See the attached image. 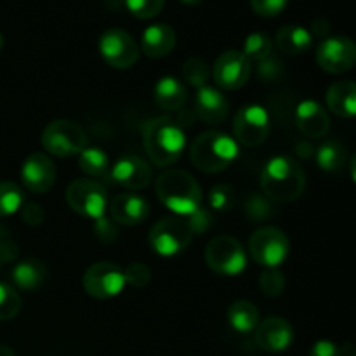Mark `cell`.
<instances>
[{
  "label": "cell",
  "mask_w": 356,
  "mask_h": 356,
  "mask_svg": "<svg viewBox=\"0 0 356 356\" xmlns=\"http://www.w3.org/2000/svg\"><path fill=\"white\" fill-rule=\"evenodd\" d=\"M296 124H298V129L306 138L320 139L329 132L330 118L322 104L313 99H306L298 104Z\"/></svg>",
  "instance_id": "19"
},
{
  "label": "cell",
  "mask_w": 356,
  "mask_h": 356,
  "mask_svg": "<svg viewBox=\"0 0 356 356\" xmlns=\"http://www.w3.org/2000/svg\"><path fill=\"white\" fill-rule=\"evenodd\" d=\"M143 145L156 167L176 163L186 148L184 131L169 117L152 118L143 127Z\"/></svg>",
  "instance_id": "2"
},
{
  "label": "cell",
  "mask_w": 356,
  "mask_h": 356,
  "mask_svg": "<svg viewBox=\"0 0 356 356\" xmlns=\"http://www.w3.org/2000/svg\"><path fill=\"white\" fill-rule=\"evenodd\" d=\"M0 356H16V355H14V351L10 350V348L0 344Z\"/></svg>",
  "instance_id": "45"
},
{
  "label": "cell",
  "mask_w": 356,
  "mask_h": 356,
  "mask_svg": "<svg viewBox=\"0 0 356 356\" xmlns=\"http://www.w3.org/2000/svg\"><path fill=\"white\" fill-rule=\"evenodd\" d=\"M316 63L334 75L350 72L356 65V44L348 37H327L316 49Z\"/></svg>",
  "instance_id": "14"
},
{
  "label": "cell",
  "mask_w": 356,
  "mask_h": 356,
  "mask_svg": "<svg viewBox=\"0 0 356 356\" xmlns=\"http://www.w3.org/2000/svg\"><path fill=\"white\" fill-rule=\"evenodd\" d=\"M316 163L325 172H339L348 162L346 146L337 139H329L322 143L315 153Z\"/></svg>",
  "instance_id": "27"
},
{
  "label": "cell",
  "mask_w": 356,
  "mask_h": 356,
  "mask_svg": "<svg viewBox=\"0 0 356 356\" xmlns=\"http://www.w3.org/2000/svg\"><path fill=\"white\" fill-rule=\"evenodd\" d=\"M259 289L268 298H277L284 292L285 278L278 271V268H266L259 277Z\"/></svg>",
  "instance_id": "33"
},
{
  "label": "cell",
  "mask_w": 356,
  "mask_h": 356,
  "mask_svg": "<svg viewBox=\"0 0 356 356\" xmlns=\"http://www.w3.org/2000/svg\"><path fill=\"white\" fill-rule=\"evenodd\" d=\"M238 156V143L225 132L207 131L195 138L190 159L198 170L207 174L222 172Z\"/></svg>",
  "instance_id": "4"
},
{
  "label": "cell",
  "mask_w": 356,
  "mask_h": 356,
  "mask_svg": "<svg viewBox=\"0 0 356 356\" xmlns=\"http://www.w3.org/2000/svg\"><path fill=\"white\" fill-rule=\"evenodd\" d=\"M110 212L122 226H136L149 216V204L145 197L136 193H122L111 200Z\"/></svg>",
  "instance_id": "20"
},
{
  "label": "cell",
  "mask_w": 356,
  "mask_h": 356,
  "mask_svg": "<svg viewBox=\"0 0 356 356\" xmlns=\"http://www.w3.org/2000/svg\"><path fill=\"white\" fill-rule=\"evenodd\" d=\"M254 13L263 17H275L287 7V0H250Z\"/></svg>",
  "instance_id": "37"
},
{
  "label": "cell",
  "mask_w": 356,
  "mask_h": 356,
  "mask_svg": "<svg viewBox=\"0 0 356 356\" xmlns=\"http://www.w3.org/2000/svg\"><path fill=\"white\" fill-rule=\"evenodd\" d=\"M21 309V298L10 285L0 284V322L13 320Z\"/></svg>",
  "instance_id": "32"
},
{
  "label": "cell",
  "mask_w": 356,
  "mask_h": 356,
  "mask_svg": "<svg viewBox=\"0 0 356 356\" xmlns=\"http://www.w3.org/2000/svg\"><path fill=\"white\" fill-rule=\"evenodd\" d=\"M66 202L76 214L99 221L108 209L106 190L92 179H75L66 188Z\"/></svg>",
  "instance_id": "9"
},
{
  "label": "cell",
  "mask_w": 356,
  "mask_h": 356,
  "mask_svg": "<svg viewBox=\"0 0 356 356\" xmlns=\"http://www.w3.org/2000/svg\"><path fill=\"white\" fill-rule=\"evenodd\" d=\"M306 186V174L298 160L278 155L268 160L261 172V188L277 202H292L301 197Z\"/></svg>",
  "instance_id": "3"
},
{
  "label": "cell",
  "mask_w": 356,
  "mask_h": 356,
  "mask_svg": "<svg viewBox=\"0 0 356 356\" xmlns=\"http://www.w3.org/2000/svg\"><path fill=\"white\" fill-rule=\"evenodd\" d=\"M3 47V38H2V35H0V49Z\"/></svg>",
  "instance_id": "47"
},
{
  "label": "cell",
  "mask_w": 356,
  "mask_h": 356,
  "mask_svg": "<svg viewBox=\"0 0 356 356\" xmlns=\"http://www.w3.org/2000/svg\"><path fill=\"white\" fill-rule=\"evenodd\" d=\"M155 190L159 200L179 218H190L204 202L200 184L186 170H165L156 179Z\"/></svg>",
  "instance_id": "1"
},
{
  "label": "cell",
  "mask_w": 356,
  "mask_h": 356,
  "mask_svg": "<svg viewBox=\"0 0 356 356\" xmlns=\"http://www.w3.org/2000/svg\"><path fill=\"white\" fill-rule=\"evenodd\" d=\"M228 323L238 334H250L259 325V312L250 301H235L228 308Z\"/></svg>",
  "instance_id": "26"
},
{
  "label": "cell",
  "mask_w": 356,
  "mask_h": 356,
  "mask_svg": "<svg viewBox=\"0 0 356 356\" xmlns=\"http://www.w3.org/2000/svg\"><path fill=\"white\" fill-rule=\"evenodd\" d=\"M353 356H356V353H355V355H353Z\"/></svg>",
  "instance_id": "48"
},
{
  "label": "cell",
  "mask_w": 356,
  "mask_h": 356,
  "mask_svg": "<svg viewBox=\"0 0 356 356\" xmlns=\"http://www.w3.org/2000/svg\"><path fill=\"white\" fill-rule=\"evenodd\" d=\"M233 134L235 141L247 148H256L266 141L270 134V115L261 104H247L242 106L233 120Z\"/></svg>",
  "instance_id": "11"
},
{
  "label": "cell",
  "mask_w": 356,
  "mask_h": 356,
  "mask_svg": "<svg viewBox=\"0 0 356 356\" xmlns=\"http://www.w3.org/2000/svg\"><path fill=\"white\" fill-rule=\"evenodd\" d=\"M254 332H256V344L268 353H282L294 341V329L287 320L280 316H270L259 322Z\"/></svg>",
  "instance_id": "17"
},
{
  "label": "cell",
  "mask_w": 356,
  "mask_h": 356,
  "mask_svg": "<svg viewBox=\"0 0 356 356\" xmlns=\"http://www.w3.org/2000/svg\"><path fill=\"white\" fill-rule=\"evenodd\" d=\"M21 181L31 193H47L56 183V165L45 153H31L21 165Z\"/></svg>",
  "instance_id": "15"
},
{
  "label": "cell",
  "mask_w": 356,
  "mask_h": 356,
  "mask_svg": "<svg viewBox=\"0 0 356 356\" xmlns=\"http://www.w3.org/2000/svg\"><path fill=\"white\" fill-rule=\"evenodd\" d=\"M17 245L10 240H3L0 242V263H9V261H14L17 257Z\"/></svg>",
  "instance_id": "41"
},
{
  "label": "cell",
  "mask_w": 356,
  "mask_h": 356,
  "mask_svg": "<svg viewBox=\"0 0 356 356\" xmlns=\"http://www.w3.org/2000/svg\"><path fill=\"white\" fill-rule=\"evenodd\" d=\"M42 146L54 156H73L87 148V134L76 122L54 120L42 132Z\"/></svg>",
  "instance_id": "7"
},
{
  "label": "cell",
  "mask_w": 356,
  "mask_h": 356,
  "mask_svg": "<svg viewBox=\"0 0 356 356\" xmlns=\"http://www.w3.org/2000/svg\"><path fill=\"white\" fill-rule=\"evenodd\" d=\"M275 42L284 54L299 56L312 47L313 35L299 24H285L277 31Z\"/></svg>",
  "instance_id": "24"
},
{
  "label": "cell",
  "mask_w": 356,
  "mask_h": 356,
  "mask_svg": "<svg viewBox=\"0 0 356 356\" xmlns=\"http://www.w3.org/2000/svg\"><path fill=\"white\" fill-rule=\"evenodd\" d=\"M327 106L341 118L356 117V83L351 80L332 83L327 90Z\"/></svg>",
  "instance_id": "22"
},
{
  "label": "cell",
  "mask_w": 356,
  "mask_h": 356,
  "mask_svg": "<svg viewBox=\"0 0 356 356\" xmlns=\"http://www.w3.org/2000/svg\"><path fill=\"white\" fill-rule=\"evenodd\" d=\"M183 76L190 86L200 87L209 86V76H211V68L202 58H190L183 65Z\"/></svg>",
  "instance_id": "31"
},
{
  "label": "cell",
  "mask_w": 356,
  "mask_h": 356,
  "mask_svg": "<svg viewBox=\"0 0 356 356\" xmlns=\"http://www.w3.org/2000/svg\"><path fill=\"white\" fill-rule=\"evenodd\" d=\"M195 118H198L197 113H195V110L190 111V110H184V108H183V110L177 111L176 124L179 125L181 129H183V127H190V125H193Z\"/></svg>",
  "instance_id": "43"
},
{
  "label": "cell",
  "mask_w": 356,
  "mask_h": 356,
  "mask_svg": "<svg viewBox=\"0 0 356 356\" xmlns=\"http://www.w3.org/2000/svg\"><path fill=\"white\" fill-rule=\"evenodd\" d=\"M252 65L240 51H226L212 66V79L222 90H238L249 82Z\"/></svg>",
  "instance_id": "13"
},
{
  "label": "cell",
  "mask_w": 356,
  "mask_h": 356,
  "mask_svg": "<svg viewBox=\"0 0 356 356\" xmlns=\"http://www.w3.org/2000/svg\"><path fill=\"white\" fill-rule=\"evenodd\" d=\"M193 240V232L186 219L179 216L162 218L149 229L148 243L159 256L174 257L183 254Z\"/></svg>",
  "instance_id": "5"
},
{
  "label": "cell",
  "mask_w": 356,
  "mask_h": 356,
  "mask_svg": "<svg viewBox=\"0 0 356 356\" xmlns=\"http://www.w3.org/2000/svg\"><path fill=\"white\" fill-rule=\"evenodd\" d=\"M24 205V193L17 184L3 181L0 183V218L16 214Z\"/></svg>",
  "instance_id": "30"
},
{
  "label": "cell",
  "mask_w": 356,
  "mask_h": 356,
  "mask_svg": "<svg viewBox=\"0 0 356 356\" xmlns=\"http://www.w3.org/2000/svg\"><path fill=\"white\" fill-rule=\"evenodd\" d=\"M99 54L111 68L129 70L139 61V45L125 30L110 28L99 38Z\"/></svg>",
  "instance_id": "12"
},
{
  "label": "cell",
  "mask_w": 356,
  "mask_h": 356,
  "mask_svg": "<svg viewBox=\"0 0 356 356\" xmlns=\"http://www.w3.org/2000/svg\"><path fill=\"white\" fill-rule=\"evenodd\" d=\"M205 263L214 273L236 277L247 268V256L242 243L235 236L219 235L209 242L205 249Z\"/></svg>",
  "instance_id": "6"
},
{
  "label": "cell",
  "mask_w": 356,
  "mask_h": 356,
  "mask_svg": "<svg viewBox=\"0 0 356 356\" xmlns=\"http://www.w3.org/2000/svg\"><path fill=\"white\" fill-rule=\"evenodd\" d=\"M186 221H188V225H190L193 235H198V233H204L211 228L212 218H211V214H209V211H204V209L200 207L197 212H195V214H191Z\"/></svg>",
  "instance_id": "38"
},
{
  "label": "cell",
  "mask_w": 356,
  "mask_h": 356,
  "mask_svg": "<svg viewBox=\"0 0 356 356\" xmlns=\"http://www.w3.org/2000/svg\"><path fill=\"white\" fill-rule=\"evenodd\" d=\"M183 3H186V6H198L200 2H204V0H181Z\"/></svg>",
  "instance_id": "46"
},
{
  "label": "cell",
  "mask_w": 356,
  "mask_h": 356,
  "mask_svg": "<svg viewBox=\"0 0 356 356\" xmlns=\"http://www.w3.org/2000/svg\"><path fill=\"white\" fill-rule=\"evenodd\" d=\"M271 49H273V40L270 38V35H266L264 31H254L243 42L242 52L250 63H263L271 58Z\"/></svg>",
  "instance_id": "29"
},
{
  "label": "cell",
  "mask_w": 356,
  "mask_h": 356,
  "mask_svg": "<svg viewBox=\"0 0 356 356\" xmlns=\"http://www.w3.org/2000/svg\"><path fill=\"white\" fill-rule=\"evenodd\" d=\"M176 31L165 23H156L146 28L141 37V49L148 58H165L176 47Z\"/></svg>",
  "instance_id": "21"
},
{
  "label": "cell",
  "mask_w": 356,
  "mask_h": 356,
  "mask_svg": "<svg viewBox=\"0 0 356 356\" xmlns=\"http://www.w3.org/2000/svg\"><path fill=\"white\" fill-rule=\"evenodd\" d=\"M350 172H351V177H353V181L356 183V152L355 155L351 156V163H350Z\"/></svg>",
  "instance_id": "44"
},
{
  "label": "cell",
  "mask_w": 356,
  "mask_h": 356,
  "mask_svg": "<svg viewBox=\"0 0 356 356\" xmlns=\"http://www.w3.org/2000/svg\"><path fill=\"white\" fill-rule=\"evenodd\" d=\"M125 280L127 284H131L132 287H146L152 280V270H149L148 264L145 263H132L125 268Z\"/></svg>",
  "instance_id": "36"
},
{
  "label": "cell",
  "mask_w": 356,
  "mask_h": 356,
  "mask_svg": "<svg viewBox=\"0 0 356 356\" xmlns=\"http://www.w3.org/2000/svg\"><path fill=\"white\" fill-rule=\"evenodd\" d=\"M153 94H155L159 108H162L163 111H176V113L183 110L188 99L186 87L176 76H162L156 82Z\"/></svg>",
  "instance_id": "23"
},
{
  "label": "cell",
  "mask_w": 356,
  "mask_h": 356,
  "mask_svg": "<svg viewBox=\"0 0 356 356\" xmlns=\"http://www.w3.org/2000/svg\"><path fill=\"white\" fill-rule=\"evenodd\" d=\"M165 0H125V6L131 10L132 16L139 19H152L159 16L160 10L163 9Z\"/></svg>",
  "instance_id": "35"
},
{
  "label": "cell",
  "mask_w": 356,
  "mask_h": 356,
  "mask_svg": "<svg viewBox=\"0 0 356 356\" xmlns=\"http://www.w3.org/2000/svg\"><path fill=\"white\" fill-rule=\"evenodd\" d=\"M79 167L83 174L90 177H104L110 174L111 162L108 153L103 148L90 146L80 152L79 155Z\"/></svg>",
  "instance_id": "28"
},
{
  "label": "cell",
  "mask_w": 356,
  "mask_h": 356,
  "mask_svg": "<svg viewBox=\"0 0 356 356\" xmlns=\"http://www.w3.org/2000/svg\"><path fill=\"white\" fill-rule=\"evenodd\" d=\"M309 356H343V351L332 341L322 339L318 343L313 344L312 351H309Z\"/></svg>",
  "instance_id": "40"
},
{
  "label": "cell",
  "mask_w": 356,
  "mask_h": 356,
  "mask_svg": "<svg viewBox=\"0 0 356 356\" xmlns=\"http://www.w3.org/2000/svg\"><path fill=\"white\" fill-rule=\"evenodd\" d=\"M207 204L212 211L225 212L228 209H232V205L235 204V190L228 184H219V186H214L211 191H209Z\"/></svg>",
  "instance_id": "34"
},
{
  "label": "cell",
  "mask_w": 356,
  "mask_h": 356,
  "mask_svg": "<svg viewBox=\"0 0 356 356\" xmlns=\"http://www.w3.org/2000/svg\"><path fill=\"white\" fill-rule=\"evenodd\" d=\"M21 216H23V221L30 226H38L44 222L45 212L40 205L37 204H28L21 207Z\"/></svg>",
  "instance_id": "39"
},
{
  "label": "cell",
  "mask_w": 356,
  "mask_h": 356,
  "mask_svg": "<svg viewBox=\"0 0 356 356\" xmlns=\"http://www.w3.org/2000/svg\"><path fill=\"white\" fill-rule=\"evenodd\" d=\"M47 278V268L38 259H24L13 268V282L26 292L37 291Z\"/></svg>",
  "instance_id": "25"
},
{
  "label": "cell",
  "mask_w": 356,
  "mask_h": 356,
  "mask_svg": "<svg viewBox=\"0 0 356 356\" xmlns=\"http://www.w3.org/2000/svg\"><path fill=\"white\" fill-rule=\"evenodd\" d=\"M110 177L113 183L127 190H145L153 179V170L146 160L138 155H125L111 165Z\"/></svg>",
  "instance_id": "16"
},
{
  "label": "cell",
  "mask_w": 356,
  "mask_h": 356,
  "mask_svg": "<svg viewBox=\"0 0 356 356\" xmlns=\"http://www.w3.org/2000/svg\"><path fill=\"white\" fill-rule=\"evenodd\" d=\"M249 250L252 259L261 266L278 268L291 254V240L280 228L264 226L250 236Z\"/></svg>",
  "instance_id": "8"
},
{
  "label": "cell",
  "mask_w": 356,
  "mask_h": 356,
  "mask_svg": "<svg viewBox=\"0 0 356 356\" xmlns=\"http://www.w3.org/2000/svg\"><path fill=\"white\" fill-rule=\"evenodd\" d=\"M195 113L209 125L222 124L229 113L228 99L218 87H200L195 96Z\"/></svg>",
  "instance_id": "18"
},
{
  "label": "cell",
  "mask_w": 356,
  "mask_h": 356,
  "mask_svg": "<svg viewBox=\"0 0 356 356\" xmlns=\"http://www.w3.org/2000/svg\"><path fill=\"white\" fill-rule=\"evenodd\" d=\"M309 33L325 40L327 35L330 33V24L327 23L325 19H322V17H318V19L313 21V28H312V31H309Z\"/></svg>",
  "instance_id": "42"
},
{
  "label": "cell",
  "mask_w": 356,
  "mask_h": 356,
  "mask_svg": "<svg viewBox=\"0 0 356 356\" xmlns=\"http://www.w3.org/2000/svg\"><path fill=\"white\" fill-rule=\"evenodd\" d=\"M83 289L94 299H111L122 294L127 285L125 271L110 261H99L87 268L82 278Z\"/></svg>",
  "instance_id": "10"
}]
</instances>
